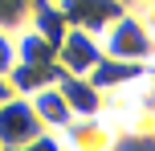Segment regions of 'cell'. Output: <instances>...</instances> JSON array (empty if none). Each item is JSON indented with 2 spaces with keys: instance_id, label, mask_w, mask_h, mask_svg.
Returning a JSON list of instances; mask_svg holds the SVG:
<instances>
[{
  "instance_id": "52a82bcc",
  "label": "cell",
  "mask_w": 155,
  "mask_h": 151,
  "mask_svg": "<svg viewBox=\"0 0 155 151\" xmlns=\"http://www.w3.org/2000/svg\"><path fill=\"white\" fill-rule=\"evenodd\" d=\"M53 86L61 90V98L70 102L74 114H102V106H106V94H102L86 74H65V70H57V82H53Z\"/></svg>"
},
{
  "instance_id": "8992f818",
  "label": "cell",
  "mask_w": 155,
  "mask_h": 151,
  "mask_svg": "<svg viewBox=\"0 0 155 151\" xmlns=\"http://www.w3.org/2000/svg\"><path fill=\"white\" fill-rule=\"evenodd\" d=\"M143 74H147V61H123V57H106V53H102L98 65H94L86 78H90L102 94H118V90L139 86Z\"/></svg>"
},
{
  "instance_id": "9a60e30c",
  "label": "cell",
  "mask_w": 155,
  "mask_h": 151,
  "mask_svg": "<svg viewBox=\"0 0 155 151\" xmlns=\"http://www.w3.org/2000/svg\"><path fill=\"white\" fill-rule=\"evenodd\" d=\"M4 98H12V86H8V78L0 74V102H4Z\"/></svg>"
},
{
  "instance_id": "7a4b0ae2",
  "label": "cell",
  "mask_w": 155,
  "mask_h": 151,
  "mask_svg": "<svg viewBox=\"0 0 155 151\" xmlns=\"http://www.w3.org/2000/svg\"><path fill=\"white\" fill-rule=\"evenodd\" d=\"M57 135L70 151H118L123 147V135L106 114H74Z\"/></svg>"
},
{
  "instance_id": "5b68a950",
  "label": "cell",
  "mask_w": 155,
  "mask_h": 151,
  "mask_svg": "<svg viewBox=\"0 0 155 151\" xmlns=\"http://www.w3.org/2000/svg\"><path fill=\"white\" fill-rule=\"evenodd\" d=\"M53 4H57V12L65 16V25L102 33V29L127 8V0H53Z\"/></svg>"
},
{
  "instance_id": "2e32d148",
  "label": "cell",
  "mask_w": 155,
  "mask_h": 151,
  "mask_svg": "<svg viewBox=\"0 0 155 151\" xmlns=\"http://www.w3.org/2000/svg\"><path fill=\"white\" fill-rule=\"evenodd\" d=\"M118 151H127V147H118Z\"/></svg>"
},
{
  "instance_id": "ba28073f",
  "label": "cell",
  "mask_w": 155,
  "mask_h": 151,
  "mask_svg": "<svg viewBox=\"0 0 155 151\" xmlns=\"http://www.w3.org/2000/svg\"><path fill=\"white\" fill-rule=\"evenodd\" d=\"M4 78L12 86V94H33V90L57 82V61H12Z\"/></svg>"
},
{
  "instance_id": "5bb4252c",
  "label": "cell",
  "mask_w": 155,
  "mask_h": 151,
  "mask_svg": "<svg viewBox=\"0 0 155 151\" xmlns=\"http://www.w3.org/2000/svg\"><path fill=\"white\" fill-rule=\"evenodd\" d=\"M143 90L151 94V102H155V57L147 61V74H143Z\"/></svg>"
},
{
  "instance_id": "8fae6325",
  "label": "cell",
  "mask_w": 155,
  "mask_h": 151,
  "mask_svg": "<svg viewBox=\"0 0 155 151\" xmlns=\"http://www.w3.org/2000/svg\"><path fill=\"white\" fill-rule=\"evenodd\" d=\"M8 151H70V147L61 143V135H57V131H41V135H33L29 143L8 147Z\"/></svg>"
},
{
  "instance_id": "30bf717a",
  "label": "cell",
  "mask_w": 155,
  "mask_h": 151,
  "mask_svg": "<svg viewBox=\"0 0 155 151\" xmlns=\"http://www.w3.org/2000/svg\"><path fill=\"white\" fill-rule=\"evenodd\" d=\"M33 4L37 0H0V29H8V33L25 29L33 16Z\"/></svg>"
},
{
  "instance_id": "6da1fadb",
  "label": "cell",
  "mask_w": 155,
  "mask_h": 151,
  "mask_svg": "<svg viewBox=\"0 0 155 151\" xmlns=\"http://www.w3.org/2000/svg\"><path fill=\"white\" fill-rule=\"evenodd\" d=\"M98 45L106 57H123V61H151L155 57V37L139 21L135 8H123L106 29L98 33Z\"/></svg>"
},
{
  "instance_id": "7c38bea8",
  "label": "cell",
  "mask_w": 155,
  "mask_h": 151,
  "mask_svg": "<svg viewBox=\"0 0 155 151\" xmlns=\"http://www.w3.org/2000/svg\"><path fill=\"white\" fill-rule=\"evenodd\" d=\"M16 61V45H12V33L0 29V74H8V65Z\"/></svg>"
},
{
  "instance_id": "4fadbf2b",
  "label": "cell",
  "mask_w": 155,
  "mask_h": 151,
  "mask_svg": "<svg viewBox=\"0 0 155 151\" xmlns=\"http://www.w3.org/2000/svg\"><path fill=\"white\" fill-rule=\"evenodd\" d=\"M127 8H135L139 12V21L151 29V37H155V0H127Z\"/></svg>"
},
{
  "instance_id": "9c48e42d",
  "label": "cell",
  "mask_w": 155,
  "mask_h": 151,
  "mask_svg": "<svg viewBox=\"0 0 155 151\" xmlns=\"http://www.w3.org/2000/svg\"><path fill=\"white\" fill-rule=\"evenodd\" d=\"M29 102H33V110H37V119H41V127H45V131H61L65 123L74 119L70 102L61 98V90H57V86H41V90H33Z\"/></svg>"
},
{
  "instance_id": "3957f363",
  "label": "cell",
  "mask_w": 155,
  "mask_h": 151,
  "mask_svg": "<svg viewBox=\"0 0 155 151\" xmlns=\"http://www.w3.org/2000/svg\"><path fill=\"white\" fill-rule=\"evenodd\" d=\"M41 119H37V110H33V102H29V94H12V98H4L0 102V147H21V143H29L33 135H41Z\"/></svg>"
},
{
  "instance_id": "277c9868",
  "label": "cell",
  "mask_w": 155,
  "mask_h": 151,
  "mask_svg": "<svg viewBox=\"0 0 155 151\" xmlns=\"http://www.w3.org/2000/svg\"><path fill=\"white\" fill-rule=\"evenodd\" d=\"M98 57H102L98 33L78 29V25H70V29L61 33V41H57V70H65V74H90L94 65H98Z\"/></svg>"
},
{
  "instance_id": "e0dca14e",
  "label": "cell",
  "mask_w": 155,
  "mask_h": 151,
  "mask_svg": "<svg viewBox=\"0 0 155 151\" xmlns=\"http://www.w3.org/2000/svg\"><path fill=\"white\" fill-rule=\"evenodd\" d=\"M0 151H4V147H0Z\"/></svg>"
}]
</instances>
